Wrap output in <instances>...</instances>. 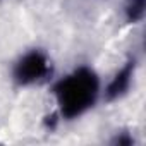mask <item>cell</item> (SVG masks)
I'll use <instances>...</instances> for the list:
<instances>
[{"instance_id":"cell-1","label":"cell","mask_w":146,"mask_h":146,"mask_svg":"<svg viewBox=\"0 0 146 146\" xmlns=\"http://www.w3.org/2000/svg\"><path fill=\"white\" fill-rule=\"evenodd\" d=\"M55 95L64 117H78L95 103L98 95V78L90 69H78L55 86Z\"/></svg>"},{"instance_id":"cell-2","label":"cell","mask_w":146,"mask_h":146,"mask_svg":"<svg viewBox=\"0 0 146 146\" xmlns=\"http://www.w3.org/2000/svg\"><path fill=\"white\" fill-rule=\"evenodd\" d=\"M48 70V60L40 52H31L24 55L14 70V78L19 84H31L38 79H41Z\"/></svg>"},{"instance_id":"cell-3","label":"cell","mask_w":146,"mask_h":146,"mask_svg":"<svg viewBox=\"0 0 146 146\" xmlns=\"http://www.w3.org/2000/svg\"><path fill=\"white\" fill-rule=\"evenodd\" d=\"M132 72H134V64L132 62H129L127 65H124L120 69V72H117L115 78L112 79V83L107 88V98L108 100H115V98L122 96L129 90V84H131V79H132Z\"/></svg>"},{"instance_id":"cell-4","label":"cell","mask_w":146,"mask_h":146,"mask_svg":"<svg viewBox=\"0 0 146 146\" xmlns=\"http://www.w3.org/2000/svg\"><path fill=\"white\" fill-rule=\"evenodd\" d=\"M144 7H146V0H129V4L125 7L127 19L131 23H137L144 16Z\"/></svg>"}]
</instances>
